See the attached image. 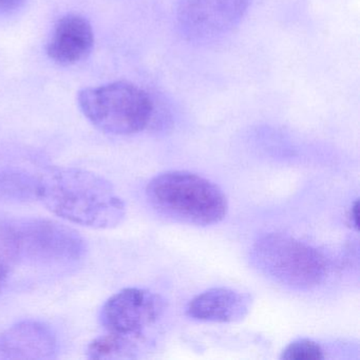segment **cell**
I'll return each instance as SVG.
<instances>
[{"mask_svg": "<svg viewBox=\"0 0 360 360\" xmlns=\"http://www.w3.org/2000/svg\"><path fill=\"white\" fill-rule=\"evenodd\" d=\"M37 198L52 214L90 229H115L126 217L125 203L112 184L82 168L48 170L37 179Z\"/></svg>", "mask_w": 360, "mask_h": 360, "instance_id": "6da1fadb", "label": "cell"}, {"mask_svg": "<svg viewBox=\"0 0 360 360\" xmlns=\"http://www.w3.org/2000/svg\"><path fill=\"white\" fill-rule=\"evenodd\" d=\"M146 197L159 214L195 226H210L224 220L229 202L222 189L193 172L170 170L149 181Z\"/></svg>", "mask_w": 360, "mask_h": 360, "instance_id": "7a4b0ae2", "label": "cell"}, {"mask_svg": "<svg viewBox=\"0 0 360 360\" xmlns=\"http://www.w3.org/2000/svg\"><path fill=\"white\" fill-rule=\"evenodd\" d=\"M0 248L25 262L44 265L75 263L86 244L79 233L46 219H20L0 223Z\"/></svg>", "mask_w": 360, "mask_h": 360, "instance_id": "3957f363", "label": "cell"}, {"mask_svg": "<svg viewBox=\"0 0 360 360\" xmlns=\"http://www.w3.org/2000/svg\"><path fill=\"white\" fill-rule=\"evenodd\" d=\"M250 258L263 275L292 290L317 288L328 273L321 252L286 233L261 236L252 245Z\"/></svg>", "mask_w": 360, "mask_h": 360, "instance_id": "277c9868", "label": "cell"}, {"mask_svg": "<svg viewBox=\"0 0 360 360\" xmlns=\"http://www.w3.org/2000/svg\"><path fill=\"white\" fill-rule=\"evenodd\" d=\"M77 102L92 125L115 136L143 131L153 117V103L148 94L127 82L85 88L77 94Z\"/></svg>", "mask_w": 360, "mask_h": 360, "instance_id": "5b68a950", "label": "cell"}, {"mask_svg": "<svg viewBox=\"0 0 360 360\" xmlns=\"http://www.w3.org/2000/svg\"><path fill=\"white\" fill-rule=\"evenodd\" d=\"M250 0H179L176 20L181 35L195 44L222 39L239 26Z\"/></svg>", "mask_w": 360, "mask_h": 360, "instance_id": "8992f818", "label": "cell"}, {"mask_svg": "<svg viewBox=\"0 0 360 360\" xmlns=\"http://www.w3.org/2000/svg\"><path fill=\"white\" fill-rule=\"evenodd\" d=\"M163 311L159 295L144 288H128L105 302L100 318L108 333L142 336L143 330L155 323Z\"/></svg>", "mask_w": 360, "mask_h": 360, "instance_id": "52a82bcc", "label": "cell"}, {"mask_svg": "<svg viewBox=\"0 0 360 360\" xmlns=\"http://www.w3.org/2000/svg\"><path fill=\"white\" fill-rule=\"evenodd\" d=\"M58 339L50 326L25 320L0 333V359H53Z\"/></svg>", "mask_w": 360, "mask_h": 360, "instance_id": "ba28073f", "label": "cell"}, {"mask_svg": "<svg viewBox=\"0 0 360 360\" xmlns=\"http://www.w3.org/2000/svg\"><path fill=\"white\" fill-rule=\"evenodd\" d=\"M94 46V32L91 24L79 14L63 16L48 41V56L56 64L72 66L85 60Z\"/></svg>", "mask_w": 360, "mask_h": 360, "instance_id": "9c48e42d", "label": "cell"}, {"mask_svg": "<svg viewBox=\"0 0 360 360\" xmlns=\"http://www.w3.org/2000/svg\"><path fill=\"white\" fill-rule=\"evenodd\" d=\"M252 297L229 288H212L189 301L186 314L191 319L214 323L243 320L252 307Z\"/></svg>", "mask_w": 360, "mask_h": 360, "instance_id": "30bf717a", "label": "cell"}, {"mask_svg": "<svg viewBox=\"0 0 360 360\" xmlns=\"http://www.w3.org/2000/svg\"><path fill=\"white\" fill-rule=\"evenodd\" d=\"M142 336L108 333L89 343L88 358L91 359H128L136 358Z\"/></svg>", "mask_w": 360, "mask_h": 360, "instance_id": "8fae6325", "label": "cell"}, {"mask_svg": "<svg viewBox=\"0 0 360 360\" xmlns=\"http://www.w3.org/2000/svg\"><path fill=\"white\" fill-rule=\"evenodd\" d=\"M37 179L30 178L20 172L0 174V199H28L37 198Z\"/></svg>", "mask_w": 360, "mask_h": 360, "instance_id": "7c38bea8", "label": "cell"}, {"mask_svg": "<svg viewBox=\"0 0 360 360\" xmlns=\"http://www.w3.org/2000/svg\"><path fill=\"white\" fill-rule=\"evenodd\" d=\"M324 357L321 345L307 338L292 341L281 354V359L286 360H320Z\"/></svg>", "mask_w": 360, "mask_h": 360, "instance_id": "4fadbf2b", "label": "cell"}, {"mask_svg": "<svg viewBox=\"0 0 360 360\" xmlns=\"http://www.w3.org/2000/svg\"><path fill=\"white\" fill-rule=\"evenodd\" d=\"M26 3V0H0V15L14 13Z\"/></svg>", "mask_w": 360, "mask_h": 360, "instance_id": "5bb4252c", "label": "cell"}, {"mask_svg": "<svg viewBox=\"0 0 360 360\" xmlns=\"http://www.w3.org/2000/svg\"><path fill=\"white\" fill-rule=\"evenodd\" d=\"M349 218L352 226L355 229H358V200H356L353 205H352L351 210H349Z\"/></svg>", "mask_w": 360, "mask_h": 360, "instance_id": "9a60e30c", "label": "cell"}, {"mask_svg": "<svg viewBox=\"0 0 360 360\" xmlns=\"http://www.w3.org/2000/svg\"><path fill=\"white\" fill-rule=\"evenodd\" d=\"M8 277V269L4 263L0 262V288L5 283Z\"/></svg>", "mask_w": 360, "mask_h": 360, "instance_id": "2e32d148", "label": "cell"}]
</instances>
